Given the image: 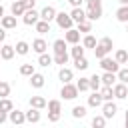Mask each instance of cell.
Masks as SVG:
<instances>
[{"instance_id": "cell-14", "label": "cell", "mask_w": 128, "mask_h": 128, "mask_svg": "<svg viewBox=\"0 0 128 128\" xmlns=\"http://www.w3.org/2000/svg\"><path fill=\"white\" fill-rule=\"evenodd\" d=\"M70 16L74 18V22H82V20L86 18V12H84V10L80 8V6H74V10L70 12Z\"/></svg>"}, {"instance_id": "cell-26", "label": "cell", "mask_w": 128, "mask_h": 128, "mask_svg": "<svg viewBox=\"0 0 128 128\" xmlns=\"http://www.w3.org/2000/svg\"><path fill=\"white\" fill-rule=\"evenodd\" d=\"M54 62L64 66V64L68 62V52H54Z\"/></svg>"}, {"instance_id": "cell-17", "label": "cell", "mask_w": 128, "mask_h": 128, "mask_svg": "<svg viewBox=\"0 0 128 128\" xmlns=\"http://www.w3.org/2000/svg\"><path fill=\"white\" fill-rule=\"evenodd\" d=\"M100 78H102V86H112V84H114V80H116L114 72H108V70H106Z\"/></svg>"}, {"instance_id": "cell-40", "label": "cell", "mask_w": 128, "mask_h": 128, "mask_svg": "<svg viewBox=\"0 0 128 128\" xmlns=\"http://www.w3.org/2000/svg\"><path fill=\"white\" fill-rule=\"evenodd\" d=\"M8 94H10V84L8 82H0V98H4Z\"/></svg>"}, {"instance_id": "cell-49", "label": "cell", "mask_w": 128, "mask_h": 128, "mask_svg": "<svg viewBox=\"0 0 128 128\" xmlns=\"http://www.w3.org/2000/svg\"><path fill=\"white\" fill-rule=\"evenodd\" d=\"M4 16V8H2V4H0V18Z\"/></svg>"}, {"instance_id": "cell-24", "label": "cell", "mask_w": 128, "mask_h": 128, "mask_svg": "<svg viewBox=\"0 0 128 128\" xmlns=\"http://www.w3.org/2000/svg\"><path fill=\"white\" fill-rule=\"evenodd\" d=\"M34 26H36V30L42 32V34H44V32H50V22H48V20H38Z\"/></svg>"}, {"instance_id": "cell-46", "label": "cell", "mask_w": 128, "mask_h": 128, "mask_svg": "<svg viewBox=\"0 0 128 128\" xmlns=\"http://www.w3.org/2000/svg\"><path fill=\"white\" fill-rule=\"evenodd\" d=\"M2 122H6V112H4V110H0V124H2Z\"/></svg>"}, {"instance_id": "cell-47", "label": "cell", "mask_w": 128, "mask_h": 128, "mask_svg": "<svg viewBox=\"0 0 128 128\" xmlns=\"http://www.w3.org/2000/svg\"><path fill=\"white\" fill-rule=\"evenodd\" d=\"M68 2H70V4H72V6H80V4H82V2H84V0H68Z\"/></svg>"}, {"instance_id": "cell-4", "label": "cell", "mask_w": 128, "mask_h": 128, "mask_svg": "<svg viewBox=\"0 0 128 128\" xmlns=\"http://www.w3.org/2000/svg\"><path fill=\"white\" fill-rule=\"evenodd\" d=\"M56 22H58V26L60 28H72V22H74V18L70 16V14H66V12H60V14H56Z\"/></svg>"}, {"instance_id": "cell-12", "label": "cell", "mask_w": 128, "mask_h": 128, "mask_svg": "<svg viewBox=\"0 0 128 128\" xmlns=\"http://www.w3.org/2000/svg\"><path fill=\"white\" fill-rule=\"evenodd\" d=\"M40 18L50 22L52 18H56V10H54L52 6H46V8H42V12H40Z\"/></svg>"}, {"instance_id": "cell-42", "label": "cell", "mask_w": 128, "mask_h": 128, "mask_svg": "<svg viewBox=\"0 0 128 128\" xmlns=\"http://www.w3.org/2000/svg\"><path fill=\"white\" fill-rule=\"evenodd\" d=\"M118 80H122V82H126V84H128V68L118 70Z\"/></svg>"}, {"instance_id": "cell-43", "label": "cell", "mask_w": 128, "mask_h": 128, "mask_svg": "<svg viewBox=\"0 0 128 128\" xmlns=\"http://www.w3.org/2000/svg\"><path fill=\"white\" fill-rule=\"evenodd\" d=\"M72 56H74V58H80V56H84V48H80V46H74V48H72Z\"/></svg>"}, {"instance_id": "cell-22", "label": "cell", "mask_w": 128, "mask_h": 128, "mask_svg": "<svg viewBox=\"0 0 128 128\" xmlns=\"http://www.w3.org/2000/svg\"><path fill=\"white\" fill-rule=\"evenodd\" d=\"M30 106L40 110V108H44V106H46V100H44L42 96H32V98H30Z\"/></svg>"}, {"instance_id": "cell-3", "label": "cell", "mask_w": 128, "mask_h": 128, "mask_svg": "<svg viewBox=\"0 0 128 128\" xmlns=\"http://www.w3.org/2000/svg\"><path fill=\"white\" fill-rule=\"evenodd\" d=\"M64 98H68V100H72V98H76L78 96V86L76 84H70V82H64V86H62V92H60Z\"/></svg>"}, {"instance_id": "cell-25", "label": "cell", "mask_w": 128, "mask_h": 128, "mask_svg": "<svg viewBox=\"0 0 128 128\" xmlns=\"http://www.w3.org/2000/svg\"><path fill=\"white\" fill-rule=\"evenodd\" d=\"M78 30L80 32H90L92 30V20L90 18H84L82 22H78Z\"/></svg>"}, {"instance_id": "cell-45", "label": "cell", "mask_w": 128, "mask_h": 128, "mask_svg": "<svg viewBox=\"0 0 128 128\" xmlns=\"http://www.w3.org/2000/svg\"><path fill=\"white\" fill-rule=\"evenodd\" d=\"M22 2H24L26 8H34V2H36V0H22Z\"/></svg>"}, {"instance_id": "cell-5", "label": "cell", "mask_w": 128, "mask_h": 128, "mask_svg": "<svg viewBox=\"0 0 128 128\" xmlns=\"http://www.w3.org/2000/svg\"><path fill=\"white\" fill-rule=\"evenodd\" d=\"M100 66H102L104 70H108V72H118V62H116V58H114V60L108 58V56L100 58Z\"/></svg>"}, {"instance_id": "cell-1", "label": "cell", "mask_w": 128, "mask_h": 128, "mask_svg": "<svg viewBox=\"0 0 128 128\" xmlns=\"http://www.w3.org/2000/svg\"><path fill=\"white\" fill-rule=\"evenodd\" d=\"M86 6H88V10H86V18H90V20H98V18L102 16V0H86Z\"/></svg>"}, {"instance_id": "cell-6", "label": "cell", "mask_w": 128, "mask_h": 128, "mask_svg": "<svg viewBox=\"0 0 128 128\" xmlns=\"http://www.w3.org/2000/svg\"><path fill=\"white\" fill-rule=\"evenodd\" d=\"M38 18H40V12H36L34 8H28L24 12V24H36Z\"/></svg>"}, {"instance_id": "cell-38", "label": "cell", "mask_w": 128, "mask_h": 128, "mask_svg": "<svg viewBox=\"0 0 128 128\" xmlns=\"http://www.w3.org/2000/svg\"><path fill=\"white\" fill-rule=\"evenodd\" d=\"M84 114H86V108H84V106H74V108H72V116H74V118H82Z\"/></svg>"}, {"instance_id": "cell-13", "label": "cell", "mask_w": 128, "mask_h": 128, "mask_svg": "<svg viewBox=\"0 0 128 128\" xmlns=\"http://www.w3.org/2000/svg\"><path fill=\"white\" fill-rule=\"evenodd\" d=\"M0 24H2V28H16V16L14 14L12 16H2Z\"/></svg>"}, {"instance_id": "cell-11", "label": "cell", "mask_w": 128, "mask_h": 128, "mask_svg": "<svg viewBox=\"0 0 128 128\" xmlns=\"http://www.w3.org/2000/svg\"><path fill=\"white\" fill-rule=\"evenodd\" d=\"M26 10H28V8L24 6L22 0H14V2H12V14H14V16H20V14H24Z\"/></svg>"}, {"instance_id": "cell-41", "label": "cell", "mask_w": 128, "mask_h": 128, "mask_svg": "<svg viewBox=\"0 0 128 128\" xmlns=\"http://www.w3.org/2000/svg\"><path fill=\"white\" fill-rule=\"evenodd\" d=\"M82 44H84V46H86V48H94V46H96V44H98V42H96V38H94V36H86V38H84V42H82Z\"/></svg>"}, {"instance_id": "cell-50", "label": "cell", "mask_w": 128, "mask_h": 128, "mask_svg": "<svg viewBox=\"0 0 128 128\" xmlns=\"http://www.w3.org/2000/svg\"><path fill=\"white\" fill-rule=\"evenodd\" d=\"M118 2H120V4H128V0H118Z\"/></svg>"}, {"instance_id": "cell-15", "label": "cell", "mask_w": 128, "mask_h": 128, "mask_svg": "<svg viewBox=\"0 0 128 128\" xmlns=\"http://www.w3.org/2000/svg\"><path fill=\"white\" fill-rule=\"evenodd\" d=\"M116 110H118V106H116L114 102L108 100V102L104 104V116H106V118H112V116L116 114Z\"/></svg>"}, {"instance_id": "cell-44", "label": "cell", "mask_w": 128, "mask_h": 128, "mask_svg": "<svg viewBox=\"0 0 128 128\" xmlns=\"http://www.w3.org/2000/svg\"><path fill=\"white\" fill-rule=\"evenodd\" d=\"M48 120H50V122H58V120H60V112H50V114H48Z\"/></svg>"}, {"instance_id": "cell-34", "label": "cell", "mask_w": 128, "mask_h": 128, "mask_svg": "<svg viewBox=\"0 0 128 128\" xmlns=\"http://www.w3.org/2000/svg\"><path fill=\"white\" fill-rule=\"evenodd\" d=\"M76 86H78V90H80V92L88 90V88H90V78H80V80L76 82Z\"/></svg>"}, {"instance_id": "cell-36", "label": "cell", "mask_w": 128, "mask_h": 128, "mask_svg": "<svg viewBox=\"0 0 128 128\" xmlns=\"http://www.w3.org/2000/svg\"><path fill=\"white\" fill-rule=\"evenodd\" d=\"M28 48H30V46H28L24 40H20V42L16 44V52H18V54H28Z\"/></svg>"}, {"instance_id": "cell-27", "label": "cell", "mask_w": 128, "mask_h": 128, "mask_svg": "<svg viewBox=\"0 0 128 128\" xmlns=\"http://www.w3.org/2000/svg\"><path fill=\"white\" fill-rule=\"evenodd\" d=\"M90 88H94V90H100L102 88V78L98 74H92L90 76Z\"/></svg>"}, {"instance_id": "cell-51", "label": "cell", "mask_w": 128, "mask_h": 128, "mask_svg": "<svg viewBox=\"0 0 128 128\" xmlns=\"http://www.w3.org/2000/svg\"><path fill=\"white\" fill-rule=\"evenodd\" d=\"M126 128H128V110H126Z\"/></svg>"}, {"instance_id": "cell-32", "label": "cell", "mask_w": 128, "mask_h": 128, "mask_svg": "<svg viewBox=\"0 0 128 128\" xmlns=\"http://www.w3.org/2000/svg\"><path fill=\"white\" fill-rule=\"evenodd\" d=\"M74 66H76L78 70H86V68H88V60H86L84 56H80V58H74Z\"/></svg>"}, {"instance_id": "cell-33", "label": "cell", "mask_w": 128, "mask_h": 128, "mask_svg": "<svg viewBox=\"0 0 128 128\" xmlns=\"http://www.w3.org/2000/svg\"><path fill=\"white\" fill-rule=\"evenodd\" d=\"M20 74L22 76H32L34 74V66L32 64H22L20 66Z\"/></svg>"}, {"instance_id": "cell-16", "label": "cell", "mask_w": 128, "mask_h": 128, "mask_svg": "<svg viewBox=\"0 0 128 128\" xmlns=\"http://www.w3.org/2000/svg\"><path fill=\"white\" fill-rule=\"evenodd\" d=\"M116 18L120 22H128V4H122L118 10H116Z\"/></svg>"}, {"instance_id": "cell-37", "label": "cell", "mask_w": 128, "mask_h": 128, "mask_svg": "<svg viewBox=\"0 0 128 128\" xmlns=\"http://www.w3.org/2000/svg\"><path fill=\"white\" fill-rule=\"evenodd\" d=\"M46 106L50 112H60V100H50V102H46Z\"/></svg>"}, {"instance_id": "cell-29", "label": "cell", "mask_w": 128, "mask_h": 128, "mask_svg": "<svg viewBox=\"0 0 128 128\" xmlns=\"http://www.w3.org/2000/svg\"><path fill=\"white\" fill-rule=\"evenodd\" d=\"M100 94H102V98H104V100H112L114 90H112V86H102V88H100Z\"/></svg>"}, {"instance_id": "cell-10", "label": "cell", "mask_w": 128, "mask_h": 128, "mask_svg": "<svg viewBox=\"0 0 128 128\" xmlns=\"http://www.w3.org/2000/svg\"><path fill=\"white\" fill-rule=\"evenodd\" d=\"M10 120H12L14 124H22V122L26 120V114H24L22 110H14V108H12V110H10Z\"/></svg>"}, {"instance_id": "cell-28", "label": "cell", "mask_w": 128, "mask_h": 128, "mask_svg": "<svg viewBox=\"0 0 128 128\" xmlns=\"http://www.w3.org/2000/svg\"><path fill=\"white\" fill-rule=\"evenodd\" d=\"M114 58H116L118 64H126V62H128V52H126V50H116V56H114Z\"/></svg>"}, {"instance_id": "cell-31", "label": "cell", "mask_w": 128, "mask_h": 128, "mask_svg": "<svg viewBox=\"0 0 128 128\" xmlns=\"http://www.w3.org/2000/svg\"><path fill=\"white\" fill-rule=\"evenodd\" d=\"M52 60H54V58H52L50 54H44V52H42V54H40V58H38V64H40V66H50V64H52Z\"/></svg>"}, {"instance_id": "cell-20", "label": "cell", "mask_w": 128, "mask_h": 128, "mask_svg": "<svg viewBox=\"0 0 128 128\" xmlns=\"http://www.w3.org/2000/svg\"><path fill=\"white\" fill-rule=\"evenodd\" d=\"M32 48H34L36 52H40V54H42V52L48 48V44H46V40H42V38H36V40L32 42Z\"/></svg>"}, {"instance_id": "cell-19", "label": "cell", "mask_w": 128, "mask_h": 128, "mask_svg": "<svg viewBox=\"0 0 128 128\" xmlns=\"http://www.w3.org/2000/svg\"><path fill=\"white\" fill-rule=\"evenodd\" d=\"M102 100H104V98H102L100 90H94V94L88 98V104H90V106H100V104H102Z\"/></svg>"}, {"instance_id": "cell-8", "label": "cell", "mask_w": 128, "mask_h": 128, "mask_svg": "<svg viewBox=\"0 0 128 128\" xmlns=\"http://www.w3.org/2000/svg\"><path fill=\"white\" fill-rule=\"evenodd\" d=\"M64 40L70 42V44H76L80 40V30H74V28H68L66 34H64Z\"/></svg>"}, {"instance_id": "cell-23", "label": "cell", "mask_w": 128, "mask_h": 128, "mask_svg": "<svg viewBox=\"0 0 128 128\" xmlns=\"http://www.w3.org/2000/svg\"><path fill=\"white\" fill-rule=\"evenodd\" d=\"M26 120H28V122H38V120H40L38 108H32V106H30V110L26 112Z\"/></svg>"}, {"instance_id": "cell-2", "label": "cell", "mask_w": 128, "mask_h": 128, "mask_svg": "<svg viewBox=\"0 0 128 128\" xmlns=\"http://www.w3.org/2000/svg\"><path fill=\"white\" fill-rule=\"evenodd\" d=\"M112 46H114V44H112V40H110L108 36L100 38V42L94 46V56H96V58H104V56L112 50Z\"/></svg>"}, {"instance_id": "cell-48", "label": "cell", "mask_w": 128, "mask_h": 128, "mask_svg": "<svg viewBox=\"0 0 128 128\" xmlns=\"http://www.w3.org/2000/svg\"><path fill=\"white\" fill-rule=\"evenodd\" d=\"M6 38V32H4V28H0V42Z\"/></svg>"}, {"instance_id": "cell-39", "label": "cell", "mask_w": 128, "mask_h": 128, "mask_svg": "<svg viewBox=\"0 0 128 128\" xmlns=\"http://www.w3.org/2000/svg\"><path fill=\"white\" fill-rule=\"evenodd\" d=\"M104 124H106V116H94V120H92L94 128H102Z\"/></svg>"}, {"instance_id": "cell-52", "label": "cell", "mask_w": 128, "mask_h": 128, "mask_svg": "<svg viewBox=\"0 0 128 128\" xmlns=\"http://www.w3.org/2000/svg\"><path fill=\"white\" fill-rule=\"evenodd\" d=\"M126 32H128V30H126Z\"/></svg>"}, {"instance_id": "cell-9", "label": "cell", "mask_w": 128, "mask_h": 128, "mask_svg": "<svg viewBox=\"0 0 128 128\" xmlns=\"http://www.w3.org/2000/svg\"><path fill=\"white\" fill-rule=\"evenodd\" d=\"M14 52H16V48L10 46V44H4V46L0 48V56H2L4 60H12V58H14Z\"/></svg>"}, {"instance_id": "cell-35", "label": "cell", "mask_w": 128, "mask_h": 128, "mask_svg": "<svg viewBox=\"0 0 128 128\" xmlns=\"http://www.w3.org/2000/svg\"><path fill=\"white\" fill-rule=\"evenodd\" d=\"M12 108H14V106H12V102H10V100L4 96V98L0 100V110H4V112H10Z\"/></svg>"}, {"instance_id": "cell-21", "label": "cell", "mask_w": 128, "mask_h": 128, "mask_svg": "<svg viewBox=\"0 0 128 128\" xmlns=\"http://www.w3.org/2000/svg\"><path fill=\"white\" fill-rule=\"evenodd\" d=\"M58 78H60L62 82H70V80H72V70L62 66V68H60V72H58Z\"/></svg>"}, {"instance_id": "cell-18", "label": "cell", "mask_w": 128, "mask_h": 128, "mask_svg": "<svg viewBox=\"0 0 128 128\" xmlns=\"http://www.w3.org/2000/svg\"><path fill=\"white\" fill-rule=\"evenodd\" d=\"M30 84H32L34 88H42V86H44V76H42V74H36V72H34V74L30 76Z\"/></svg>"}, {"instance_id": "cell-30", "label": "cell", "mask_w": 128, "mask_h": 128, "mask_svg": "<svg viewBox=\"0 0 128 128\" xmlns=\"http://www.w3.org/2000/svg\"><path fill=\"white\" fill-rule=\"evenodd\" d=\"M54 52H66V40H62V38H58V40H54Z\"/></svg>"}, {"instance_id": "cell-7", "label": "cell", "mask_w": 128, "mask_h": 128, "mask_svg": "<svg viewBox=\"0 0 128 128\" xmlns=\"http://www.w3.org/2000/svg\"><path fill=\"white\" fill-rule=\"evenodd\" d=\"M112 90H114V96H116V98H126V96H128V86H126V82L114 84Z\"/></svg>"}, {"instance_id": "cell-53", "label": "cell", "mask_w": 128, "mask_h": 128, "mask_svg": "<svg viewBox=\"0 0 128 128\" xmlns=\"http://www.w3.org/2000/svg\"><path fill=\"white\" fill-rule=\"evenodd\" d=\"M126 64H128V62H126Z\"/></svg>"}]
</instances>
